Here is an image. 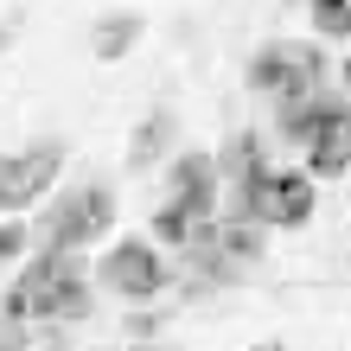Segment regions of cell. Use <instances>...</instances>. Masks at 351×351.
<instances>
[{
	"label": "cell",
	"mask_w": 351,
	"mask_h": 351,
	"mask_svg": "<svg viewBox=\"0 0 351 351\" xmlns=\"http://www.w3.org/2000/svg\"><path fill=\"white\" fill-rule=\"evenodd\" d=\"M115 185H102V179H84V185H71L64 198H51V204H38V217H32V250H90V243H102L115 230Z\"/></svg>",
	"instance_id": "cell-1"
},
{
	"label": "cell",
	"mask_w": 351,
	"mask_h": 351,
	"mask_svg": "<svg viewBox=\"0 0 351 351\" xmlns=\"http://www.w3.org/2000/svg\"><path fill=\"white\" fill-rule=\"evenodd\" d=\"M26 256H32V223L26 217H0V262L19 268Z\"/></svg>",
	"instance_id": "cell-10"
},
{
	"label": "cell",
	"mask_w": 351,
	"mask_h": 351,
	"mask_svg": "<svg viewBox=\"0 0 351 351\" xmlns=\"http://www.w3.org/2000/svg\"><path fill=\"white\" fill-rule=\"evenodd\" d=\"M167 319H173V306H160V313H134V319H128V339H154Z\"/></svg>",
	"instance_id": "cell-12"
},
{
	"label": "cell",
	"mask_w": 351,
	"mask_h": 351,
	"mask_svg": "<svg viewBox=\"0 0 351 351\" xmlns=\"http://www.w3.org/2000/svg\"><path fill=\"white\" fill-rule=\"evenodd\" d=\"M141 13H102L96 26H90V51L102 58V64H115V58H128L134 45H141Z\"/></svg>",
	"instance_id": "cell-9"
},
{
	"label": "cell",
	"mask_w": 351,
	"mask_h": 351,
	"mask_svg": "<svg viewBox=\"0 0 351 351\" xmlns=\"http://www.w3.org/2000/svg\"><path fill=\"white\" fill-rule=\"evenodd\" d=\"M0 275H7V262H0Z\"/></svg>",
	"instance_id": "cell-17"
},
{
	"label": "cell",
	"mask_w": 351,
	"mask_h": 351,
	"mask_svg": "<svg viewBox=\"0 0 351 351\" xmlns=\"http://www.w3.org/2000/svg\"><path fill=\"white\" fill-rule=\"evenodd\" d=\"M300 167L313 173V179H345V173H351V109L332 115V121H326V128L300 147Z\"/></svg>",
	"instance_id": "cell-7"
},
{
	"label": "cell",
	"mask_w": 351,
	"mask_h": 351,
	"mask_svg": "<svg viewBox=\"0 0 351 351\" xmlns=\"http://www.w3.org/2000/svg\"><path fill=\"white\" fill-rule=\"evenodd\" d=\"M64 154H71L64 141L45 134V141H32V147L0 160V217H26L32 204H45L58 173H64Z\"/></svg>",
	"instance_id": "cell-5"
},
{
	"label": "cell",
	"mask_w": 351,
	"mask_h": 351,
	"mask_svg": "<svg viewBox=\"0 0 351 351\" xmlns=\"http://www.w3.org/2000/svg\"><path fill=\"white\" fill-rule=\"evenodd\" d=\"M0 160H7V154H0Z\"/></svg>",
	"instance_id": "cell-18"
},
{
	"label": "cell",
	"mask_w": 351,
	"mask_h": 351,
	"mask_svg": "<svg viewBox=\"0 0 351 351\" xmlns=\"http://www.w3.org/2000/svg\"><path fill=\"white\" fill-rule=\"evenodd\" d=\"M351 109V96L345 90H313V96H294V102H275V141H287V147H306V141H313L326 121L332 115H345Z\"/></svg>",
	"instance_id": "cell-6"
},
{
	"label": "cell",
	"mask_w": 351,
	"mask_h": 351,
	"mask_svg": "<svg viewBox=\"0 0 351 351\" xmlns=\"http://www.w3.org/2000/svg\"><path fill=\"white\" fill-rule=\"evenodd\" d=\"M339 90L351 96V58H345V64H339Z\"/></svg>",
	"instance_id": "cell-13"
},
{
	"label": "cell",
	"mask_w": 351,
	"mask_h": 351,
	"mask_svg": "<svg viewBox=\"0 0 351 351\" xmlns=\"http://www.w3.org/2000/svg\"><path fill=\"white\" fill-rule=\"evenodd\" d=\"M243 84L256 96H268V102H294V96H313V90L332 84V64H326V51L306 45V38H268L250 58Z\"/></svg>",
	"instance_id": "cell-3"
},
{
	"label": "cell",
	"mask_w": 351,
	"mask_h": 351,
	"mask_svg": "<svg viewBox=\"0 0 351 351\" xmlns=\"http://www.w3.org/2000/svg\"><path fill=\"white\" fill-rule=\"evenodd\" d=\"M0 51H7V26H0Z\"/></svg>",
	"instance_id": "cell-15"
},
{
	"label": "cell",
	"mask_w": 351,
	"mask_h": 351,
	"mask_svg": "<svg viewBox=\"0 0 351 351\" xmlns=\"http://www.w3.org/2000/svg\"><path fill=\"white\" fill-rule=\"evenodd\" d=\"M173 134H179V115H173V109H154V115L134 128V141H128V173H154L160 160H167Z\"/></svg>",
	"instance_id": "cell-8"
},
{
	"label": "cell",
	"mask_w": 351,
	"mask_h": 351,
	"mask_svg": "<svg viewBox=\"0 0 351 351\" xmlns=\"http://www.w3.org/2000/svg\"><path fill=\"white\" fill-rule=\"evenodd\" d=\"M128 351H154V345H128Z\"/></svg>",
	"instance_id": "cell-16"
},
{
	"label": "cell",
	"mask_w": 351,
	"mask_h": 351,
	"mask_svg": "<svg viewBox=\"0 0 351 351\" xmlns=\"http://www.w3.org/2000/svg\"><path fill=\"white\" fill-rule=\"evenodd\" d=\"M250 351H281V345H275V339H268V345H250Z\"/></svg>",
	"instance_id": "cell-14"
},
{
	"label": "cell",
	"mask_w": 351,
	"mask_h": 351,
	"mask_svg": "<svg viewBox=\"0 0 351 351\" xmlns=\"http://www.w3.org/2000/svg\"><path fill=\"white\" fill-rule=\"evenodd\" d=\"M313 32L319 38H351V0H313Z\"/></svg>",
	"instance_id": "cell-11"
},
{
	"label": "cell",
	"mask_w": 351,
	"mask_h": 351,
	"mask_svg": "<svg viewBox=\"0 0 351 351\" xmlns=\"http://www.w3.org/2000/svg\"><path fill=\"white\" fill-rule=\"evenodd\" d=\"M167 281H173V262L160 256L154 237H115L96 256V287L115 300H160Z\"/></svg>",
	"instance_id": "cell-4"
},
{
	"label": "cell",
	"mask_w": 351,
	"mask_h": 351,
	"mask_svg": "<svg viewBox=\"0 0 351 351\" xmlns=\"http://www.w3.org/2000/svg\"><path fill=\"white\" fill-rule=\"evenodd\" d=\"M319 204V179L306 167H262L243 192H223V217H256L268 230H300Z\"/></svg>",
	"instance_id": "cell-2"
}]
</instances>
